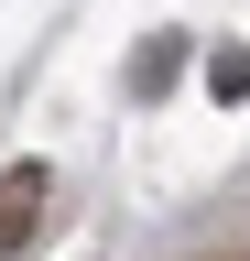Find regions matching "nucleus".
<instances>
[{
    "mask_svg": "<svg viewBox=\"0 0 250 261\" xmlns=\"http://www.w3.org/2000/svg\"><path fill=\"white\" fill-rule=\"evenodd\" d=\"M207 98H217V109L250 98V44H217V55H207Z\"/></svg>",
    "mask_w": 250,
    "mask_h": 261,
    "instance_id": "nucleus-3",
    "label": "nucleus"
},
{
    "mask_svg": "<svg viewBox=\"0 0 250 261\" xmlns=\"http://www.w3.org/2000/svg\"><path fill=\"white\" fill-rule=\"evenodd\" d=\"M44 207H54V174H44V163H11V174H0V261H22V250H33Z\"/></svg>",
    "mask_w": 250,
    "mask_h": 261,
    "instance_id": "nucleus-1",
    "label": "nucleus"
},
{
    "mask_svg": "<svg viewBox=\"0 0 250 261\" xmlns=\"http://www.w3.org/2000/svg\"><path fill=\"white\" fill-rule=\"evenodd\" d=\"M174 65H185V44H174V33H152L142 65H131V98H163V87H174Z\"/></svg>",
    "mask_w": 250,
    "mask_h": 261,
    "instance_id": "nucleus-2",
    "label": "nucleus"
}]
</instances>
